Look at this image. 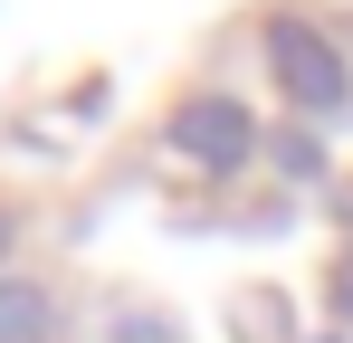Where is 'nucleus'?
<instances>
[{
  "label": "nucleus",
  "mask_w": 353,
  "mask_h": 343,
  "mask_svg": "<svg viewBox=\"0 0 353 343\" xmlns=\"http://www.w3.org/2000/svg\"><path fill=\"white\" fill-rule=\"evenodd\" d=\"M172 143L201 153V163H230L239 143H248V124H239V105H191V114L172 124Z\"/></svg>",
  "instance_id": "nucleus-1"
},
{
  "label": "nucleus",
  "mask_w": 353,
  "mask_h": 343,
  "mask_svg": "<svg viewBox=\"0 0 353 343\" xmlns=\"http://www.w3.org/2000/svg\"><path fill=\"white\" fill-rule=\"evenodd\" d=\"M277 67H287V86H296V96H315V105H325V96L344 86V67H334V57L315 48L305 29H277Z\"/></svg>",
  "instance_id": "nucleus-2"
},
{
  "label": "nucleus",
  "mask_w": 353,
  "mask_h": 343,
  "mask_svg": "<svg viewBox=\"0 0 353 343\" xmlns=\"http://www.w3.org/2000/svg\"><path fill=\"white\" fill-rule=\"evenodd\" d=\"M0 248H10V220H0Z\"/></svg>",
  "instance_id": "nucleus-3"
}]
</instances>
